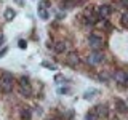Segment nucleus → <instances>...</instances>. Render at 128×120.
I'll list each match as a JSON object with an SVG mask.
<instances>
[{"instance_id": "obj_1", "label": "nucleus", "mask_w": 128, "mask_h": 120, "mask_svg": "<svg viewBox=\"0 0 128 120\" xmlns=\"http://www.w3.org/2000/svg\"><path fill=\"white\" fill-rule=\"evenodd\" d=\"M14 88V75L11 74V72H2L0 74V91L2 93H11Z\"/></svg>"}, {"instance_id": "obj_2", "label": "nucleus", "mask_w": 128, "mask_h": 120, "mask_svg": "<svg viewBox=\"0 0 128 120\" xmlns=\"http://www.w3.org/2000/svg\"><path fill=\"white\" fill-rule=\"evenodd\" d=\"M104 61V53L101 50H91V53L88 54L86 58V62L91 64V66H98V64H101Z\"/></svg>"}, {"instance_id": "obj_3", "label": "nucleus", "mask_w": 128, "mask_h": 120, "mask_svg": "<svg viewBox=\"0 0 128 120\" xmlns=\"http://www.w3.org/2000/svg\"><path fill=\"white\" fill-rule=\"evenodd\" d=\"M88 45L91 46V50H101L104 45V38L98 34H90L88 37Z\"/></svg>"}, {"instance_id": "obj_4", "label": "nucleus", "mask_w": 128, "mask_h": 120, "mask_svg": "<svg viewBox=\"0 0 128 120\" xmlns=\"http://www.w3.org/2000/svg\"><path fill=\"white\" fill-rule=\"evenodd\" d=\"M69 50H70V43L67 42V40H61V42L53 43V51H54V53H58V54L67 53Z\"/></svg>"}, {"instance_id": "obj_5", "label": "nucleus", "mask_w": 128, "mask_h": 120, "mask_svg": "<svg viewBox=\"0 0 128 120\" xmlns=\"http://www.w3.org/2000/svg\"><path fill=\"white\" fill-rule=\"evenodd\" d=\"M93 110L98 114V117H101V118H106L107 115H109V106H107V104H99V106H94Z\"/></svg>"}, {"instance_id": "obj_6", "label": "nucleus", "mask_w": 128, "mask_h": 120, "mask_svg": "<svg viewBox=\"0 0 128 120\" xmlns=\"http://www.w3.org/2000/svg\"><path fill=\"white\" fill-rule=\"evenodd\" d=\"M110 13H112V8L107 5V3H104V5H99V6H98V14L101 16V18L107 19V18L110 16Z\"/></svg>"}, {"instance_id": "obj_7", "label": "nucleus", "mask_w": 128, "mask_h": 120, "mask_svg": "<svg viewBox=\"0 0 128 120\" xmlns=\"http://www.w3.org/2000/svg\"><path fill=\"white\" fill-rule=\"evenodd\" d=\"M18 91H19V94H21V96H32V93H34L30 83H27V85H19Z\"/></svg>"}, {"instance_id": "obj_8", "label": "nucleus", "mask_w": 128, "mask_h": 120, "mask_svg": "<svg viewBox=\"0 0 128 120\" xmlns=\"http://www.w3.org/2000/svg\"><path fill=\"white\" fill-rule=\"evenodd\" d=\"M78 62H80V58H78L75 53H70V54L66 58V64H69V66H72V67H75Z\"/></svg>"}, {"instance_id": "obj_9", "label": "nucleus", "mask_w": 128, "mask_h": 120, "mask_svg": "<svg viewBox=\"0 0 128 120\" xmlns=\"http://www.w3.org/2000/svg\"><path fill=\"white\" fill-rule=\"evenodd\" d=\"M115 109H117V112L123 114V112L128 110V104L125 101H122V99H115Z\"/></svg>"}, {"instance_id": "obj_10", "label": "nucleus", "mask_w": 128, "mask_h": 120, "mask_svg": "<svg viewBox=\"0 0 128 120\" xmlns=\"http://www.w3.org/2000/svg\"><path fill=\"white\" fill-rule=\"evenodd\" d=\"M96 27H99V29H102V30H110L112 24H110L109 19H101V21L96 22Z\"/></svg>"}, {"instance_id": "obj_11", "label": "nucleus", "mask_w": 128, "mask_h": 120, "mask_svg": "<svg viewBox=\"0 0 128 120\" xmlns=\"http://www.w3.org/2000/svg\"><path fill=\"white\" fill-rule=\"evenodd\" d=\"M19 115H21V120H30L32 118V110L29 107H22L19 110Z\"/></svg>"}, {"instance_id": "obj_12", "label": "nucleus", "mask_w": 128, "mask_h": 120, "mask_svg": "<svg viewBox=\"0 0 128 120\" xmlns=\"http://www.w3.org/2000/svg\"><path fill=\"white\" fill-rule=\"evenodd\" d=\"M125 77H126V74L123 70H117V72H115V75H114L115 82H118V83H125Z\"/></svg>"}, {"instance_id": "obj_13", "label": "nucleus", "mask_w": 128, "mask_h": 120, "mask_svg": "<svg viewBox=\"0 0 128 120\" xmlns=\"http://www.w3.org/2000/svg\"><path fill=\"white\" fill-rule=\"evenodd\" d=\"M3 16H5V19H6V21H13V18L16 16V11L13 10V8H6V10H5V13H3Z\"/></svg>"}, {"instance_id": "obj_14", "label": "nucleus", "mask_w": 128, "mask_h": 120, "mask_svg": "<svg viewBox=\"0 0 128 120\" xmlns=\"http://www.w3.org/2000/svg\"><path fill=\"white\" fill-rule=\"evenodd\" d=\"M85 120H99V117H98V114H96V112L91 109V110L85 115Z\"/></svg>"}, {"instance_id": "obj_15", "label": "nucleus", "mask_w": 128, "mask_h": 120, "mask_svg": "<svg viewBox=\"0 0 128 120\" xmlns=\"http://www.w3.org/2000/svg\"><path fill=\"white\" fill-rule=\"evenodd\" d=\"M38 14H40L42 19H48V18H50V14H48L45 10H42V8H38Z\"/></svg>"}, {"instance_id": "obj_16", "label": "nucleus", "mask_w": 128, "mask_h": 120, "mask_svg": "<svg viewBox=\"0 0 128 120\" xmlns=\"http://www.w3.org/2000/svg\"><path fill=\"white\" fill-rule=\"evenodd\" d=\"M122 24L125 27H128V11H125V13L122 14Z\"/></svg>"}, {"instance_id": "obj_17", "label": "nucleus", "mask_w": 128, "mask_h": 120, "mask_svg": "<svg viewBox=\"0 0 128 120\" xmlns=\"http://www.w3.org/2000/svg\"><path fill=\"white\" fill-rule=\"evenodd\" d=\"M118 8H128V0H117Z\"/></svg>"}, {"instance_id": "obj_18", "label": "nucleus", "mask_w": 128, "mask_h": 120, "mask_svg": "<svg viewBox=\"0 0 128 120\" xmlns=\"http://www.w3.org/2000/svg\"><path fill=\"white\" fill-rule=\"evenodd\" d=\"M96 93H98L96 90H90V91H86V93H85V98L86 99H91V98H93V94H96Z\"/></svg>"}, {"instance_id": "obj_19", "label": "nucleus", "mask_w": 128, "mask_h": 120, "mask_svg": "<svg viewBox=\"0 0 128 120\" xmlns=\"http://www.w3.org/2000/svg\"><path fill=\"white\" fill-rule=\"evenodd\" d=\"M27 83H29V78L27 77H24V75L19 77V85H27Z\"/></svg>"}, {"instance_id": "obj_20", "label": "nucleus", "mask_w": 128, "mask_h": 120, "mask_svg": "<svg viewBox=\"0 0 128 120\" xmlns=\"http://www.w3.org/2000/svg\"><path fill=\"white\" fill-rule=\"evenodd\" d=\"M48 5H50V0H42V2H40V8H42V10L46 8Z\"/></svg>"}, {"instance_id": "obj_21", "label": "nucleus", "mask_w": 128, "mask_h": 120, "mask_svg": "<svg viewBox=\"0 0 128 120\" xmlns=\"http://www.w3.org/2000/svg\"><path fill=\"white\" fill-rule=\"evenodd\" d=\"M99 80H101V82H107V80H109V77H107L106 74H99V77H98Z\"/></svg>"}, {"instance_id": "obj_22", "label": "nucleus", "mask_w": 128, "mask_h": 120, "mask_svg": "<svg viewBox=\"0 0 128 120\" xmlns=\"http://www.w3.org/2000/svg\"><path fill=\"white\" fill-rule=\"evenodd\" d=\"M6 53H8V48H2V50H0V58H3Z\"/></svg>"}, {"instance_id": "obj_23", "label": "nucleus", "mask_w": 128, "mask_h": 120, "mask_svg": "<svg viewBox=\"0 0 128 120\" xmlns=\"http://www.w3.org/2000/svg\"><path fill=\"white\" fill-rule=\"evenodd\" d=\"M18 45H19V48H22V50H24V48H26V45H27V43L24 42V40H19V42H18Z\"/></svg>"}, {"instance_id": "obj_24", "label": "nucleus", "mask_w": 128, "mask_h": 120, "mask_svg": "<svg viewBox=\"0 0 128 120\" xmlns=\"http://www.w3.org/2000/svg\"><path fill=\"white\" fill-rule=\"evenodd\" d=\"M5 43V37H3V34H0V46Z\"/></svg>"}, {"instance_id": "obj_25", "label": "nucleus", "mask_w": 128, "mask_h": 120, "mask_svg": "<svg viewBox=\"0 0 128 120\" xmlns=\"http://www.w3.org/2000/svg\"><path fill=\"white\" fill-rule=\"evenodd\" d=\"M59 93H69V88H59Z\"/></svg>"}, {"instance_id": "obj_26", "label": "nucleus", "mask_w": 128, "mask_h": 120, "mask_svg": "<svg viewBox=\"0 0 128 120\" xmlns=\"http://www.w3.org/2000/svg\"><path fill=\"white\" fill-rule=\"evenodd\" d=\"M16 3H18V5H22V0H14Z\"/></svg>"}, {"instance_id": "obj_27", "label": "nucleus", "mask_w": 128, "mask_h": 120, "mask_svg": "<svg viewBox=\"0 0 128 120\" xmlns=\"http://www.w3.org/2000/svg\"><path fill=\"white\" fill-rule=\"evenodd\" d=\"M125 83H128V74H126V77H125Z\"/></svg>"}]
</instances>
